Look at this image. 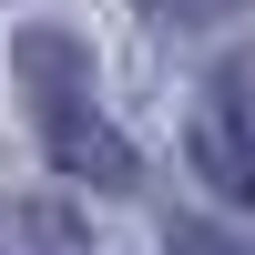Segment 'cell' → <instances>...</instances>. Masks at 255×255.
<instances>
[{
  "mask_svg": "<svg viewBox=\"0 0 255 255\" xmlns=\"http://www.w3.org/2000/svg\"><path fill=\"white\" fill-rule=\"evenodd\" d=\"M10 72H20V102H31L41 153H51L72 184H102V194L143 184L133 143L113 133V113H102V92H92V51H82L61 20H31V31L10 41Z\"/></svg>",
  "mask_w": 255,
  "mask_h": 255,
  "instance_id": "1",
  "label": "cell"
},
{
  "mask_svg": "<svg viewBox=\"0 0 255 255\" xmlns=\"http://www.w3.org/2000/svg\"><path fill=\"white\" fill-rule=\"evenodd\" d=\"M194 174L215 194L255 204V72H225L204 92V113H194Z\"/></svg>",
  "mask_w": 255,
  "mask_h": 255,
  "instance_id": "2",
  "label": "cell"
},
{
  "mask_svg": "<svg viewBox=\"0 0 255 255\" xmlns=\"http://www.w3.org/2000/svg\"><path fill=\"white\" fill-rule=\"evenodd\" d=\"M174 255H255V245L225 235V225H194V215H184V225H174Z\"/></svg>",
  "mask_w": 255,
  "mask_h": 255,
  "instance_id": "3",
  "label": "cell"
}]
</instances>
